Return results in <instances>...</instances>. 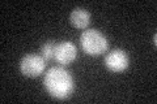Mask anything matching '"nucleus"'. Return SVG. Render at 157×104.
Wrapping results in <instances>:
<instances>
[{
  "mask_svg": "<svg viewBox=\"0 0 157 104\" xmlns=\"http://www.w3.org/2000/svg\"><path fill=\"white\" fill-rule=\"evenodd\" d=\"M46 91L52 98L64 100L71 96L73 91V78L71 73L62 66H52L47 70L43 80Z\"/></svg>",
  "mask_w": 157,
  "mask_h": 104,
  "instance_id": "1",
  "label": "nucleus"
},
{
  "mask_svg": "<svg viewBox=\"0 0 157 104\" xmlns=\"http://www.w3.org/2000/svg\"><path fill=\"white\" fill-rule=\"evenodd\" d=\"M80 46L82 51L90 56L102 55L109 48L107 38L100 30L96 29H88L80 37Z\"/></svg>",
  "mask_w": 157,
  "mask_h": 104,
  "instance_id": "2",
  "label": "nucleus"
},
{
  "mask_svg": "<svg viewBox=\"0 0 157 104\" xmlns=\"http://www.w3.org/2000/svg\"><path fill=\"white\" fill-rule=\"evenodd\" d=\"M46 60L42 56L29 53L25 55L20 61V70L26 77H38L45 72Z\"/></svg>",
  "mask_w": 157,
  "mask_h": 104,
  "instance_id": "3",
  "label": "nucleus"
},
{
  "mask_svg": "<svg viewBox=\"0 0 157 104\" xmlns=\"http://www.w3.org/2000/svg\"><path fill=\"white\" fill-rule=\"evenodd\" d=\"M128 56L123 49H113L105 56V65L113 73H122L128 68Z\"/></svg>",
  "mask_w": 157,
  "mask_h": 104,
  "instance_id": "4",
  "label": "nucleus"
},
{
  "mask_svg": "<svg viewBox=\"0 0 157 104\" xmlns=\"http://www.w3.org/2000/svg\"><path fill=\"white\" fill-rule=\"evenodd\" d=\"M76 57H77V48L72 42L63 41L60 43H56L54 60H56L62 65H70L71 63L76 60Z\"/></svg>",
  "mask_w": 157,
  "mask_h": 104,
  "instance_id": "5",
  "label": "nucleus"
},
{
  "mask_svg": "<svg viewBox=\"0 0 157 104\" xmlns=\"http://www.w3.org/2000/svg\"><path fill=\"white\" fill-rule=\"evenodd\" d=\"M70 21L76 29H86L90 23V13L84 8H75L70 14Z\"/></svg>",
  "mask_w": 157,
  "mask_h": 104,
  "instance_id": "6",
  "label": "nucleus"
},
{
  "mask_svg": "<svg viewBox=\"0 0 157 104\" xmlns=\"http://www.w3.org/2000/svg\"><path fill=\"white\" fill-rule=\"evenodd\" d=\"M55 48H56V43L52 41L46 42L43 46L41 47V56L45 59L46 61H50L55 57Z\"/></svg>",
  "mask_w": 157,
  "mask_h": 104,
  "instance_id": "7",
  "label": "nucleus"
},
{
  "mask_svg": "<svg viewBox=\"0 0 157 104\" xmlns=\"http://www.w3.org/2000/svg\"><path fill=\"white\" fill-rule=\"evenodd\" d=\"M156 39H157V35L155 34V35H153V44H155V46H156Z\"/></svg>",
  "mask_w": 157,
  "mask_h": 104,
  "instance_id": "8",
  "label": "nucleus"
}]
</instances>
